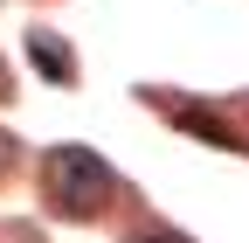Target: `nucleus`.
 <instances>
[{"label":"nucleus","mask_w":249,"mask_h":243,"mask_svg":"<svg viewBox=\"0 0 249 243\" xmlns=\"http://www.w3.org/2000/svg\"><path fill=\"white\" fill-rule=\"evenodd\" d=\"M42 188H49V208H55V216L90 223L118 195V174L90 153V146H49V153H42Z\"/></svg>","instance_id":"1"},{"label":"nucleus","mask_w":249,"mask_h":243,"mask_svg":"<svg viewBox=\"0 0 249 243\" xmlns=\"http://www.w3.org/2000/svg\"><path fill=\"white\" fill-rule=\"evenodd\" d=\"M28 63H35L49 83H76V56L62 35H49V28H28Z\"/></svg>","instance_id":"2"},{"label":"nucleus","mask_w":249,"mask_h":243,"mask_svg":"<svg viewBox=\"0 0 249 243\" xmlns=\"http://www.w3.org/2000/svg\"><path fill=\"white\" fill-rule=\"evenodd\" d=\"M173 118H180V132H194V139H208V146H235V153H242V132H229L222 125V118H214V111H201V104H173Z\"/></svg>","instance_id":"3"},{"label":"nucleus","mask_w":249,"mask_h":243,"mask_svg":"<svg viewBox=\"0 0 249 243\" xmlns=\"http://www.w3.org/2000/svg\"><path fill=\"white\" fill-rule=\"evenodd\" d=\"M124 243H194V236H180V229H132Z\"/></svg>","instance_id":"4"},{"label":"nucleus","mask_w":249,"mask_h":243,"mask_svg":"<svg viewBox=\"0 0 249 243\" xmlns=\"http://www.w3.org/2000/svg\"><path fill=\"white\" fill-rule=\"evenodd\" d=\"M14 153H21V146H14V132H0V174L14 167Z\"/></svg>","instance_id":"5"},{"label":"nucleus","mask_w":249,"mask_h":243,"mask_svg":"<svg viewBox=\"0 0 249 243\" xmlns=\"http://www.w3.org/2000/svg\"><path fill=\"white\" fill-rule=\"evenodd\" d=\"M0 98H7V77H0Z\"/></svg>","instance_id":"6"}]
</instances>
